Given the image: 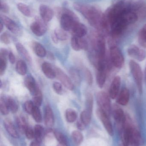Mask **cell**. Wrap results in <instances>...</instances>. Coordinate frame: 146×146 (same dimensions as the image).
<instances>
[{
	"instance_id": "1",
	"label": "cell",
	"mask_w": 146,
	"mask_h": 146,
	"mask_svg": "<svg viewBox=\"0 0 146 146\" xmlns=\"http://www.w3.org/2000/svg\"><path fill=\"white\" fill-rule=\"evenodd\" d=\"M74 8L80 13L97 32L104 36L109 34L110 26L104 14L94 6L80 3H75Z\"/></svg>"
},
{
	"instance_id": "2",
	"label": "cell",
	"mask_w": 146,
	"mask_h": 146,
	"mask_svg": "<svg viewBox=\"0 0 146 146\" xmlns=\"http://www.w3.org/2000/svg\"><path fill=\"white\" fill-rule=\"evenodd\" d=\"M57 13L60 16L62 28L66 31H70L75 24L79 21L77 16L69 9H58Z\"/></svg>"
},
{
	"instance_id": "3",
	"label": "cell",
	"mask_w": 146,
	"mask_h": 146,
	"mask_svg": "<svg viewBox=\"0 0 146 146\" xmlns=\"http://www.w3.org/2000/svg\"><path fill=\"white\" fill-rule=\"evenodd\" d=\"M129 68L140 94L143 92V74L140 66L133 60L129 62Z\"/></svg>"
},
{
	"instance_id": "4",
	"label": "cell",
	"mask_w": 146,
	"mask_h": 146,
	"mask_svg": "<svg viewBox=\"0 0 146 146\" xmlns=\"http://www.w3.org/2000/svg\"><path fill=\"white\" fill-rule=\"evenodd\" d=\"M110 57L113 66L118 69H121L124 66V58L120 49L115 44L110 45Z\"/></svg>"
},
{
	"instance_id": "5",
	"label": "cell",
	"mask_w": 146,
	"mask_h": 146,
	"mask_svg": "<svg viewBox=\"0 0 146 146\" xmlns=\"http://www.w3.org/2000/svg\"><path fill=\"white\" fill-rule=\"evenodd\" d=\"M110 98L109 95L104 92H99L97 94V103L99 109L103 111L109 116L111 111Z\"/></svg>"
},
{
	"instance_id": "6",
	"label": "cell",
	"mask_w": 146,
	"mask_h": 146,
	"mask_svg": "<svg viewBox=\"0 0 146 146\" xmlns=\"http://www.w3.org/2000/svg\"><path fill=\"white\" fill-rule=\"evenodd\" d=\"M30 28L33 33L36 36H41L47 31V24L41 18L37 17L35 21L31 25Z\"/></svg>"
},
{
	"instance_id": "7",
	"label": "cell",
	"mask_w": 146,
	"mask_h": 146,
	"mask_svg": "<svg viewBox=\"0 0 146 146\" xmlns=\"http://www.w3.org/2000/svg\"><path fill=\"white\" fill-rule=\"evenodd\" d=\"M97 113L99 118L102 122L108 133L110 136H113L114 135V130L112 123L110 119L109 116L99 108L97 110Z\"/></svg>"
},
{
	"instance_id": "8",
	"label": "cell",
	"mask_w": 146,
	"mask_h": 146,
	"mask_svg": "<svg viewBox=\"0 0 146 146\" xmlns=\"http://www.w3.org/2000/svg\"><path fill=\"white\" fill-rule=\"evenodd\" d=\"M127 53L130 57L139 61H143L146 58L145 50L140 48L136 45H132L130 46L128 49Z\"/></svg>"
},
{
	"instance_id": "9",
	"label": "cell",
	"mask_w": 146,
	"mask_h": 146,
	"mask_svg": "<svg viewBox=\"0 0 146 146\" xmlns=\"http://www.w3.org/2000/svg\"><path fill=\"white\" fill-rule=\"evenodd\" d=\"M112 114L115 121L116 122L120 131L122 128L123 124L126 121L127 115L123 110L118 106H115L112 110Z\"/></svg>"
},
{
	"instance_id": "10",
	"label": "cell",
	"mask_w": 146,
	"mask_h": 146,
	"mask_svg": "<svg viewBox=\"0 0 146 146\" xmlns=\"http://www.w3.org/2000/svg\"><path fill=\"white\" fill-rule=\"evenodd\" d=\"M97 82L98 86L102 88L105 84L106 79V62L100 63L97 67Z\"/></svg>"
},
{
	"instance_id": "11",
	"label": "cell",
	"mask_w": 146,
	"mask_h": 146,
	"mask_svg": "<svg viewBox=\"0 0 146 146\" xmlns=\"http://www.w3.org/2000/svg\"><path fill=\"white\" fill-rule=\"evenodd\" d=\"M55 68L56 72V76L63 85L69 90L71 91L73 90L74 86L69 77L60 68Z\"/></svg>"
},
{
	"instance_id": "12",
	"label": "cell",
	"mask_w": 146,
	"mask_h": 146,
	"mask_svg": "<svg viewBox=\"0 0 146 146\" xmlns=\"http://www.w3.org/2000/svg\"><path fill=\"white\" fill-rule=\"evenodd\" d=\"M1 21L11 32L15 35H20L21 30L18 25L11 19L4 15H1Z\"/></svg>"
},
{
	"instance_id": "13",
	"label": "cell",
	"mask_w": 146,
	"mask_h": 146,
	"mask_svg": "<svg viewBox=\"0 0 146 146\" xmlns=\"http://www.w3.org/2000/svg\"><path fill=\"white\" fill-rule=\"evenodd\" d=\"M121 78L119 76H116L112 80L109 91V95L111 98L115 99L119 94L121 87Z\"/></svg>"
},
{
	"instance_id": "14",
	"label": "cell",
	"mask_w": 146,
	"mask_h": 146,
	"mask_svg": "<svg viewBox=\"0 0 146 146\" xmlns=\"http://www.w3.org/2000/svg\"><path fill=\"white\" fill-rule=\"evenodd\" d=\"M39 11L41 19L46 23L49 22L54 16V11L47 5L44 4L40 5Z\"/></svg>"
},
{
	"instance_id": "15",
	"label": "cell",
	"mask_w": 146,
	"mask_h": 146,
	"mask_svg": "<svg viewBox=\"0 0 146 146\" xmlns=\"http://www.w3.org/2000/svg\"><path fill=\"white\" fill-rule=\"evenodd\" d=\"M129 143L132 146H140L142 143L141 135L134 125L131 129Z\"/></svg>"
},
{
	"instance_id": "16",
	"label": "cell",
	"mask_w": 146,
	"mask_h": 146,
	"mask_svg": "<svg viewBox=\"0 0 146 146\" xmlns=\"http://www.w3.org/2000/svg\"><path fill=\"white\" fill-rule=\"evenodd\" d=\"M121 18L127 25H128L135 23L138 20L139 17L134 12L129 10H126L123 12Z\"/></svg>"
},
{
	"instance_id": "17",
	"label": "cell",
	"mask_w": 146,
	"mask_h": 146,
	"mask_svg": "<svg viewBox=\"0 0 146 146\" xmlns=\"http://www.w3.org/2000/svg\"><path fill=\"white\" fill-rule=\"evenodd\" d=\"M70 32L74 36L83 38L87 33V30L85 25L78 21L74 26Z\"/></svg>"
},
{
	"instance_id": "18",
	"label": "cell",
	"mask_w": 146,
	"mask_h": 146,
	"mask_svg": "<svg viewBox=\"0 0 146 146\" xmlns=\"http://www.w3.org/2000/svg\"><path fill=\"white\" fill-rule=\"evenodd\" d=\"M42 70L45 75L49 79H53L56 77L55 68L50 63L44 62L42 65Z\"/></svg>"
},
{
	"instance_id": "19",
	"label": "cell",
	"mask_w": 146,
	"mask_h": 146,
	"mask_svg": "<svg viewBox=\"0 0 146 146\" xmlns=\"http://www.w3.org/2000/svg\"><path fill=\"white\" fill-rule=\"evenodd\" d=\"M129 96L128 89L127 88H123L117 98V103L121 106L127 105L129 101Z\"/></svg>"
},
{
	"instance_id": "20",
	"label": "cell",
	"mask_w": 146,
	"mask_h": 146,
	"mask_svg": "<svg viewBox=\"0 0 146 146\" xmlns=\"http://www.w3.org/2000/svg\"><path fill=\"white\" fill-rule=\"evenodd\" d=\"M24 83L30 93L33 95L39 88L36 84L35 79L31 76H27L25 78Z\"/></svg>"
},
{
	"instance_id": "21",
	"label": "cell",
	"mask_w": 146,
	"mask_h": 146,
	"mask_svg": "<svg viewBox=\"0 0 146 146\" xmlns=\"http://www.w3.org/2000/svg\"><path fill=\"white\" fill-rule=\"evenodd\" d=\"M45 122L48 127H51L54 124V115L53 111L49 105L45 107Z\"/></svg>"
},
{
	"instance_id": "22",
	"label": "cell",
	"mask_w": 146,
	"mask_h": 146,
	"mask_svg": "<svg viewBox=\"0 0 146 146\" xmlns=\"http://www.w3.org/2000/svg\"><path fill=\"white\" fill-rule=\"evenodd\" d=\"M3 124L7 132L12 137L16 139L19 138V134L18 133V132L13 123L10 120L8 119H6L4 120Z\"/></svg>"
},
{
	"instance_id": "23",
	"label": "cell",
	"mask_w": 146,
	"mask_h": 146,
	"mask_svg": "<svg viewBox=\"0 0 146 146\" xmlns=\"http://www.w3.org/2000/svg\"><path fill=\"white\" fill-rule=\"evenodd\" d=\"M15 46L18 52L28 62H31L32 60L31 56L25 47L20 43H16Z\"/></svg>"
},
{
	"instance_id": "24",
	"label": "cell",
	"mask_w": 146,
	"mask_h": 146,
	"mask_svg": "<svg viewBox=\"0 0 146 146\" xmlns=\"http://www.w3.org/2000/svg\"><path fill=\"white\" fill-rule=\"evenodd\" d=\"M33 49L34 53L39 57H44L47 54L45 48L39 43H34L33 45Z\"/></svg>"
},
{
	"instance_id": "25",
	"label": "cell",
	"mask_w": 146,
	"mask_h": 146,
	"mask_svg": "<svg viewBox=\"0 0 146 146\" xmlns=\"http://www.w3.org/2000/svg\"><path fill=\"white\" fill-rule=\"evenodd\" d=\"M92 111L86 109L81 114V121L86 125H88L91 120Z\"/></svg>"
},
{
	"instance_id": "26",
	"label": "cell",
	"mask_w": 146,
	"mask_h": 146,
	"mask_svg": "<svg viewBox=\"0 0 146 146\" xmlns=\"http://www.w3.org/2000/svg\"><path fill=\"white\" fill-rule=\"evenodd\" d=\"M17 8L20 12L27 17H30L32 16V12L30 8L24 3H20L17 4Z\"/></svg>"
},
{
	"instance_id": "27",
	"label": "cell",
	"mask_w": 146,
	"mask_h": 146,
	"mask_svg": "<svg viewBox=\"0 0 146 146\" xmlns=\"http://www.w3.org/2000/svg\"><path fill=\"white\" fill-rule=\"evenodd\" d=\"M16 123L19 130L21 133H25L26 129L28 127L27 123L23 117H18L16 118Z\"/></svg>"
},
{
	"instance_id": "28",
	"label": "cell",
	"mask_w": 146,
	"mask_h": 146,
	"mask_svg": "<svg viewBox=\"0 0 146 146\" xmlns=\"http://www.w3.org/2000/svg\"><path fill=\"white\" fill-rule=\"evenodd\" d=\"M16 72L21 75H25L27 72V66L25 62L19 60L17 62L15 66Z\"/></svg>"
},
{
	"instance_id": "29",
	"label": "cell",
	"mask_w": 146,
	"mask_h": 146,
	"mask_svg": "<svg viewBox=\"0 0 146 146\" xmlns=\"http://www.w3.org/2000/svg\"><path fill=\"white\" fill-rule=\"evenodd\" d=\"M34 138L36 141L40 143L42 141L44 133L43 127L40 125H36L34 128Z\"/></svg>"
},
{
	"instance_id": "30",
	"label": "cell",
	"mask_w": 146,
	"mask_h": 146,
	"mask_svg": "<svg viewBox=\"0 0 146 146\" xmlns=\"http://www.w3.org/2000/svg\"><path fill=\"white\" fill-rule=\"evenodd\" d=\"M33 96V102L34 105L38 107H39L42 104V101H43V95L39 88H38Z\"/></svg>"
},
{
	"instance_id": "31",
	"label": "cell",
	"mask_w": 146,
	"mask_h": 146,
	"mask_svg": "<svg viewBox=\"0 0 146 146\" xmlns=\"http://www.w3.org/2000/svg\"><path fill=\"white\" fill-rule=\"evenodd\" d=\"M54 34L58 40L65 41L68 38V35L66 32V31L62 28H57L55 30Z\"/></svg>"
},
{
	"instance_id": "32",
	"label": "cell",
	"mask_w": 146,
	"mask_h": 146,
	"mask_svg": "<svg viewBox=\"0 0 146 146\" xmlns=\"http://www.w3.org/2000/svg\"><path fill=\"white\" fill-rule=\"evenodd\" d=\"M6 100L9 111L13 113L17 112L18 106L15 100L11 97H8L6 98Z\"/></svg>"
},
{
	"instance_id": "33",
	"label": "cell",
	"mask_w": 146,
	"mask_h": 146,
	"mask_svg": "<svg viewBox=\"0 0 146 146\" xmlns=\"http://www.w3.org/2000/svg\"><path fill=\"white\" fill-rule=\"evenodd\" d=\"M65 115L66 120L69 123L74 122L78 117L76 111L71 109H68L66 110Z\"/></svg>"
},
{
	"instance_id": "34",
	"label": "cell",
	"mask_w": 146,
	"mask_h": 146,
	"mask_svg": "<svg viewBox=\"0 0 146 146\" xmlns=\"http://www.w3.org/2000/svg\"><path fill=\"white\" fill-rule=\"evenodd\" d=\"M32 115L34 120L38 123H40L42 121V117L41 111L39 109V107L35 106L32 112L31 113Z\"/></svg>"
},
{
	"instance_id": "35",
	"label": "cell",
	"mask_w": 146,
	"mask_h": 146,
	"mask_svg": "<svg viewBox=\"0 0 146 146\" xmlns=\"http://www.w3.org/2000/svg\"><path fill=\"white\" fill-rule=\"evenodd\" d=\"M72 137L75 143L77 145H79L83 141V136L79 131L75 130L72 133Z\"/></svg>"
},
{
	"instance_id": "36",
	"label": "cell",
	"mask_w": 146,
	"mask_h": 146,
	"mask_svg": "<svg viewBox=\"0 0 146 146\" xmlns=\"http://www.w3.org/2000/svg\"><path fill=\"white\" fill-rule=\"evenodd\" d=\"M0 110L1 113L3 115L8 114L9 110L6 102V98H1L0 100Z\"/></svg>"
},
{
	"instance_id": "37",
	"label": "cell",
	"mask_w": 146,
	"mask_h": 146,
	"mask_svg": "<svg viewBox=\"0 0 146 146\" xmlns=\"http://www.w3.org/2000/svg\"><path fill=\"white\" fill-rule=\"evenodd\" d=\"M138 41L141 45L146 48V31L141 29L139 33Z\"/></svg>"
},
{
	"instance_id": "38",
	"label": "cell",
	"mask_w": 146,
	"mask_h": 146,
	"mask_svg": "<svg viewBox=\"0 0 146 146\" xmlns=\"http://www.w3.org/2000/svg\"><path fill=\"white\" fill-rule=\"evenodd\" d=\"M54 135L57 141L61 145H67V141L65 135L58 131H55L54 132Z\"/></svg>"
},
{
	"instance_id": "39",
	"label": "cell",
	"mask_w": 146,
	"mask_h": 146,
	"mask_svg": "<svg viewBox=\"0 0 146 146\" xmlns=\"http://www.w3.org/2000/svg\"><path fill=\"white\" fill-rule=\"evenodd\" d=\"M93 104V97L91 94L88 93L86 95V100L87 110L92 111Z\"/></svg>"
},
{
	"instance_id": "40",
	"label": "cell",
	"mask_w": 146,
	"mask_h": 146,
	"mask_svg": "<svg viewBox=\"0 0 146 146\" xmlns=\"http://www.w3.org/2000/svg\"><path fill=\"white\" fill-rule=\"evenodd\" d=\"M71 47L75 51H79L81 50L79 43V38L73 36L71 40Z\"/></svg>"
},
{
	"instance_id": "41",
	"label": "cell",
	"mask_w": 146,
	"mask_h": 146,
	"mask_svg": "<svg viewBox=\"0 0 146 146\" xmlns=\"http://www.w3.org/2000/svg\"><path fill=\"white\" fill-rule=\"evenodd\" d=\"M34 106H35V105L33 101L28 100V101L25 102L24 104V110L27 113L29 114H31Z\"/></svg>"
},
{
	"instance_id": "42",
	"label": "cell",
	"mask_w": 146,
	"mask_h": 146,
	"mask_svg": "<svg viewBox=\"0 0 146 146\" xmlns=\"http://www.w3.org/2000/svg\"><path fill=\"white\" fill-rule=\"evenodd\" d=\"M7 68V59L6 57L0 56V75L3 74Z\"/></svg>"
},
{
	"instance_id": "43",
	"label": "cell",
	"mask_w": 146,
	"mask_h": 146,
	"mask_svg": "<svg viewBox=\"0 0 146 146\" xmlns=\"http://www.w3.org/2000/svg\"><path fill=\"white\" fill-rule=\"evenodd\" d=\"M70 75L73 79V80L77 84H79L80 82L81 78L79 72L76 69H72L70 71Z\"/></svg>"
},
{
	"instance_id": "44",
	"label": "cell",
	"mask_w": 146,
	"mask_h": 146,
	"mask_svg": "<svg viewBox=\"0 0 146 146\" xmlns=\"http://www.w3.org/2000/svg\"><path fill=\"white\" fill-rule=\"evenodd\" d=\"M85 77L87 84L90 86H91L93 82V78L92 75L91 73L90 72V70L86 69L85 70Z\"/></svg>"
},
{
	"instance_id": "45",
	"label": "cell",
	"mask_w": 146,
	"mask_h": 146,
	"mask_svg": "<svg viewBox=\"0 0 146 146\" xmlns=\"http://www.w3.org/2000/svg\"><path fill=\"white\" fill-rule=\"evenodd\" d=\"M53 88L56 93L57 94H61L63 92V87L61 84L59 82H55L53 84Z\"/></svg>"
},
{
	"instance_id": "46",
	"label": "cell",
	"mask_w": 146,
	"mask_h": 146,
	"mask_svg": "<svg viewBox=\"0 0 146 146\" xmlns=\"http://www.w3.org/2000/svg\"><path fill=\"white\" fill-rule=\"evenodd\" d=\"M1 42L6 44H9L10 43V37L7 33H4L1 36Z\"/></svg>"
},
{
	"instance_id": "47",
	"label": "cell",
	"mask_w": 146,
	"mask_h": 146,
	"mask_svg": "<svg viewBox=\"0 0 146 146\" xmlns=\"http://www.w3.org/2000/svg\"><path fill=\"white\" fill-rule=\"evenodd\" d=\"M26 136L28 139H31L33 138H34V130L30 127H27L25 132Z\"/></svg>"
},
{
	"instance_id": "48",
	"label": "cell",
	"mask_w": 146,
	"mask_h": 146,
	"mask_svg": "<svg viewBox=\"0 0 146 146\" xmlns=\"http://www.w3.org/2000/svg\"><path fill=\"white\" fill-rule=\"evenodd\" d=\"M1 10L2 12L4 13H8L9 12V7L6 4V3L1 1Z\"/></svg>"
},
{
	"instance_id": "49",
	"label": "cell",
	"mask_w": 146,
	"mask_h": 146,
	"mask_svg": "<svg viewBox=\"0 0 146 146\" xmlns=\"http://www.w3.org/2000/svg\"><path fill=\"white\" fill-rule=\"evenodd\" d=\"M9 60L11 64H13L15 63L16 59L14 54H13V52H10L8 54Z\"/></svg>"
},
{
	"instance_id": "50",
	"label": "cell",
	"mask_w": 146,
	"mask_h": 146,
	"mask_svg": "<svg viewBox=\"0 0 146 146\" xmlns=\"http://www.w3.org/2000/svg\"><path fill=\"white\" fill-rule=\"evenodd\" d=\"M77 127L80 130H84L85 128L86 125L81 121H79L77 123Z\"/></svg>"
},
{
	"instance_id": "51",
	"label": "cell",
	"mask_w": 146,
	"mask_h": 146,
	"mask_svg": "<svg viewBox=\"0 0 146 146\" xmlns=\"http://www.w3.org/2000/svg\"><path fill=\"white\" fill-rule=\"evenodd\" d=\"M39 142L37 141H33L31 143L30 146H40Z\"/></svg>"
},
{
	"instance_id": "52",
	"label": "cell",
	"mask_w": 146,
	"mask_h": 146,
	"mask_svg": "<svg viewBox=\"0 0 146 146\" xmlns=\"http://www.w3.org/2000/svg\"><path fill=\"white\" fill-rule=\"evenodd\" d=\"M3 23L1 21V24H0V31H1V32L2 31L3 29Z\"/></svg>"
},
{
	"instance_id": "53",
	"label": "cell",
	"mask_w": 146,
	"mask_h": 146,
	"mask_svg": "<svg viewBox=\"0 0 146 146\" xmlns=\"http://www.w3.org/2000/svg\"><path fill=\"white\" fill-rule=\"evenodd\" d=\"M142 30H144V31H146V24L144 26L143 28H142Z\"/></svg>"
},
{
	"instance_id": "54",
	"label": "cell",
	"mask_w": 146,
	"mask_h": 146,
	"mask_svg": "<svg viewBox=\"0 0 146 146\" xmlns=\"http://www.w3.org/2000/svg\"><path fill=\"white\" fill-rule=\"evenodd\" d=\"M57 146H67V145H61V144H59V145Z\"/></svg>"
},
{
	"instance_id": "55",
	"label": "cell",
	"mask_w": 146,
	"mask_h": 146,
	"mask_svg": "<svg viewBox=\"0 0 146 146\" xmlns=\"http://www.w3.org/2000/svg\"><path fill=\"white\" fill-rule=\"evenodd\" d=\"M145 75H146V67Z\"/></svg>"
},
{
	"instance_id": "56",
	"label": "cell",
	"mask_w": 146,
	"mask_h": 146,
	"mask_svg": "<svg viewBox=\"0 0 146 146\" xmlns=\"http://www.w3.org/2000/svg\"><path fill=\"white\" fill-rule=\"evenodd\" d=\"M122 146H123V145H122Z\"/></svg>"
}]
</instances>
